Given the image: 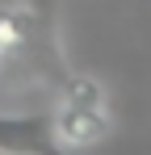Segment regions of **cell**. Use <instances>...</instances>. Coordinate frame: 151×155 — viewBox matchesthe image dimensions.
<instances>
[{"label":"cell","instance_id":"6da1fadb","mask_svg":"<svg viewBox=\"0 0 151 155\" xmlns=\"http://www.w3.org/2000/svg\"><path fill=\"white\" fill-rule=\"evenodd\" d=\"M0 155H72V147H63L55 113H0Z\"/></svg>","mask_w":151,"mask_h":155},{"label":"cell","instance_id":"7a4b0ae2","mask_svg":"<svg viewBox=\"0 0 151 155\" xmlns=\"http://www.w3.org/2000/svg\"><path fill=\"white\" fill-rule=\"evenodd\" d=\"M55 130L63 138V147L72 151H88L109 134V105L101 101H76V97H59L55 109Z\"/></svg>","mask_w":151,"mask_h":155},{"label":"cell","instance_id":"277c9868","mask_svg":"<svg viewBox=\"0 0 151 155\" xmlns=\"http://www.w3.org/2000/svg\"><path fill=\"white\" fill-rule=\"evenodd\" d=\"M0 71H4V63H0Z\"/></svg>","mask_w":151,"mask_h":155},{"label":"cell","instance_id":"3957f363","mask_svg":"<svg viewBox=\"0 0 151 155\" xmlns=\"http://www.w3.org/2000/svg\"><path fill=\"white\" fill-rule=\"evenodd\" d=\"M59 4H63V0H29V8L38 13V21L50 25V29H55V21H59Z\"/></svg>","mask_w":151,"mask_h":155}]
</instances>
